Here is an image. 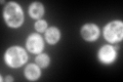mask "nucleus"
<instances>
[{
	"label": "nucleus",
	"instance_id": "obj_1",
	"mask_svg": "<svg viewBox=\"0 0 123 82\" xmlns=\"http://www.w3.org/2000/svg\"><path fill=\"white\" fill-rule=\"evenodd\" d=\"M4 21L11 28H18L24 22V13L22 7L15 2H9L3 13Z\"/></svg>",
	"mask_w": 123,
	"mask_h": 82
},
{
	"label": "nucleus",
	"instance_id": "obj_2",
	"mask_svg": "<svg viewBox=\"0 0 123 82\" xmlns=\"http://www.w3.org/2000/svg\"><path fill=\"white\" fill-rule=\"evenodd\" d=\"M4 61L10 68H18L28 61V56L25 49L18 46H12L6 50L4 54Z\"/></svg>",
	"mask_w": 123,
	"mask_h": 82
},
{
	"label": "nucleus",
	"instance_id": "obj_3",
	"mask_svg": "<svg viewBox=\"0 0 123 82\" xmlns=\"http://www.w3.org/2000/svg\"><path fill=\"white\" fill-rule=\"evenodd\" d=\"M104 37L108 42L115 43L122 40L123 38V25L122 22L114 21L109 23L104 28Z\"/></svg>",
	"mask_w": 123,
	"mask_h": 82
},
{
	"label": "nucleus",
	"instance_id": "obj_4",
	"mask_svg": "<svg viewBox=\"0 0 123 82\" xmlns=\"http://www.w3.org/2000/svg\"><path fill=\"white\" fill-rule=\"evenodd\" d=\"M27 49L32 53H40L43 49V40L40 35L32 34L27 39Z\"/></svg>",
	"mask_w": 123,
	"mask_h": 82
},
{
	"label": "nucleus",
	"instance_id": "obj_5",
	"mask_svg": "<svg viewBox=\"0 0 123 82\" xmlns=\"http://www.w3.org/2000/svg\"><path fill=\"white\" fill-rule=\"evenodd\" d=\"M98 58L104 64H111L116 58V50L111 45H104L98 51Z\"/></svg>",
	"mask_w": 123,
	"mask_h": 82
},
{
	"label": "nucleus",
	"instance_id": "obj_6",
	"mask_svg": "<svg viewBox=\"0 0 123 82\" xmlns=\"http://www.w3.org/2000/svg\"><path fill=\"white\" fill-rule=\"evenodd\" d=\"M99 35V30L98 26L93 24H86L81 28V36L86 41L97 40Z\"/></svg>",
	"mask_w": 123,
	"mask_h": 82
},
{
	"label": "nucleus",
	"instance_id": "obj_7",
	"mask_svg": "<svg viewBox=\"0 0 123 82\" xmlns=\"http://www.w3.org/2000/svg\"><path fill=\"white\" fill-rule=\"evenodd\" d=\"M25 76L29 80H37L40 77V69L38 67V65L31 64L27 66V68L25 69Z\"/></svg>",
	"mask_w": 123,
	"mask_h": 82
},
{
	"label": "nucleus",
	"instance_id": "obj_8",
	"mask_svg": "<svg viewBox=\"0 0 123 82\" xmlns=\"http://www.w3.org/2000/svg\"><path fill=\"white\" fill-rule=\"evenodd\" d=\"M60 37H61V34H60V31L55 27H51V28L47 29L45 33V38H46V41L48 42L49 44H55L57 41L60 40Z\"/></svg>",
	"mask_w": 123,
	"mask_h": 82
},
{
	"label": "nucleus",
	"instance_id": "obj_9",
	"mask_svg": "<svg viewBox=\"0 0 123 82\" xmlns=\"http://www.w3.org/2000/svg\"><path fill=\"white\" fill-rule=\"evenodd\" d=\"M29 13L33 19H40L44 13V7L39 2H33L29 7Z\"/></svg>",
	"mask_w": 123,
	"mask_h": 82
},
{
	"label": "nucleus",
	"instance_id": "obj_10",
	"mask_svg": "<svg viewBox=\"0 0 123 82\" xmlns=\"http://www.w3.org/2000/svg\"><path fill=\"white\" fill-rule=\"evenodd\" d=\"M49 62H50L49 61V57L45 53H41L36 57V63L41 68H46L49 65Z\"/></svg>",
	"mask_w": 123,
	"mask_h": 82
},
{
	"label": "nucleus",
	"instance_id": "obj_11",
	"mask_svg": "<svg viewBox=\"0 0 123 82\" xmlns=\"http://www.w3.org/2000/svg\"><path fill=\"white\" fill-rule=\"evenodd\" d=\"M47 28V23L43 19H39L38 22H36L35 24V29L38 31V32H44Z\"/></svg>",
	"mask_w": 123,
	"mask_h": 82
},
{
	"label": "nucleus",
	"instance_id": "obj_12",
	"mask_svg": "<svg viewBox=\"0 0 123 82\" xmlns=\"http://www.w3.org/2000/svg\"><path fill=\"white\" fill-rule=\"evenodd\" d=\"M5 81H13V78L12 77H6L5 78Z\"/></svg>",
	"mask_w": 123,
	"mask_h": 82
}]
</instances>
